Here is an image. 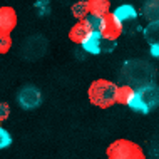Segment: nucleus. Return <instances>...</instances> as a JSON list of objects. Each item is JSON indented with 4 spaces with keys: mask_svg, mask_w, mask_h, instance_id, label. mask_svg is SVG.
I'll return each instance as SVG.
<instances>
[{
    "mask_svg": "<svg viewBox=\"0 0 159 159\" xmlns=\"http://www.w3.org/2000/svg\"><path fill=\"white\" fill-rule=\"evenodd\" d=\"M116 91H117V85L112 80L96 79L87 89L89 102L99 109H109L111 106L116 104Z\"/></svg>",
    "mask_w": 159,
    "mask_h": 159,
    "instance_id": "nucleus-1",
    "label": "nucleus"
},
{
    "mask_svg": "<svg viewBox=\"0 0 159 159\" xmlns=\"http://www.w3.org/2000/svg\"><path fill=\"white\" fill-rule=\"evenodd\" d=\"M106 156L109 159H144L146 154L139 144L129 139H117L111 143L106 149Z\"/></svg>",
    "mask_w": 159,
    "mask_h": 159,
    "instance_id": "nucleus-2",
    "label": "nucleus"
},
{
    "mask_svg": "<svg viewBox=\"0 0 159 159\" xmlns=\"http://www.w3.org/2000/svg\"><path fill=\"white\" fill-rule=\"evenodd\" d=\"M99 32L102 34L104 40H109V42H114L121 37L122 34V22L117 19L114 14H106L102 17V22H101V29Z\"/></svg>",
    "mask_w": 159,
    "mask_h": 159,
    "instance_id": "nucleus-3",
    "label": "nucleus"
},
{
    "mask_svg": "<svg viewBox=\"0 0 159 159\" xmlns=\"http://www.w3.org/2000/svg\"><path fill=\"white\" fill-rule=\"evenodd\" d=\"M17 101H19V106L24 107V109H35L42 102V94L37 87L27 85V87L20 89L19 96H17Z\"/></svg>",
    "mask_w": 159,
    "mask_h": 159,
    "instance_id": "nucleus-4",
    "label": "nucleus"
},
{
    "mask_svg": "<svg viewBox=\"0 0 159 159\" xmlns=\"http://www.w3.org/2000/svg\"><path fill=\"white\" fill-rule=\"evenodd\" d=\"M17 12L12 7H0V32L12 34L17 27Z\"/></svg>",
    "mask_w": 159,
    "mask_h": 159,
    "instance_id": "nucleus-5",
    "label": "nucleus"
},
{
    "mask_svg": "<svg viewBox=\"0 0 159 159\" xmlns=\"http://www.w3.org/2000/svg\"><path fill=\"white\" fill-rule=\"evenodd\" d=\"M91 32H92V29L87 25L85 20H77V22L70 27V30H69V40L80 45Z\"/></svg>",
    "mask_w": 159,
    "mask_h": 159,
    "instance_id": "nucleus-6",
    "label": "nucleus"
},
{
    "mask_svg": "<svg viewBox=\"0 0 159 159\" xmlns=\"http://www.w3.org/2000/svg\"><path fill=\"white\" fill-rule=\"evenodd\" d=\"M102 40H104L102 34L99 32V30H92L87 37H85V40L80 45L84 47L85 52L97 55V54H101V50H102Z\"/></svg>",
    "mask_w": 159,
    "mask_h": 159,
    "instance_id": "nucleus-7",
    "label": "nucleus"
},
{
    "mask_svg": "<svg viewBox=\"0 0 159 159\" xmlns=\"http://www.w3.org/2000/svg\"><path fill=\"white\" fill-rule=\"evenodd\" d=\"M112 14L117 17V19L121 20L122 24L127 22V20H136V17H137L136 8L132 7V5H129V3H122V5H119V7L112 12Z\"/></svg>",
    "mask_w": 159,
    "mask_h": 159,
    "instance_id": "nucleus-8",
    "label": "nucleus"
},
{
    "mask_svg": "<svg viewBox=\"0 0 159 159\" xmlns=\"http://www.w3.org/2000/svg\"><path fill=\"white\" fill-rule=\"evenodd\" d=\"M127 106L131 107V111H134V112H137V114H144V116L151 111V107H149V104L144 101V97L139 94V91H136L134 97L131 99V102H129Z\"/></svg>",
    "mask_w": 159,
    "mask_h": 159,
    "instance_id": "nucleus-9",
    "label": "nucleus"
},
{
    "mask_svg": "<svg viewBox=\"0 0 159 159\" xmlns=\"http://www.w3.org/2000/svg\"><path fill=\"white\" fill-rule=\"evenodd\" d=\"M89 3V12L96 14L99 17H104L111 12V2L109 0H87Z\"/></svg>",
    "mask_w": 159,
    "mask_h": 159,
    "instance_id": "nucleus-10",
    "label": "nucleus"
},
{
    "mask_svg": "<svg viewBox=\"0 0 159 159\" xmlns=\"http://www.w3.org/2000/svg\"><path fill=\"white\" fill-rule=\"evenodd\" d=\"M136 91L131 87V85H119L117 91H116V102L122 106H127L131 102V99L134 97Z\"/></svg>",
    "mask_w": 159,
    "mask_h": 159,
    "instance_id": "nucleus-11",
    "label": "nucleus"
},
{
    "mask_svg": "<svg viewBox=\"0 0 159 159\" xmlns=\"http://www.w3.org/2000/svg\"><path fill=\"white\" fill-rule=\"evenodd\" d=\"M143 14L149 22L159 20V0H146L143 7Z\"/></svg>",
    "mask_w": 159,
    "mask_h": 159,
    "instance_id": "nucleus-12",
    "label": "nucleus"
},
{
    "mask_svg": "<svg viewBox=\"0 0 159 159\" xmlns=\"http://www.w3.org/2000/svg\"><path fill=\"white\" fill-rule=\"evenodd\" d=\"M144 39L149 44H157L159 42V20H152L144 29Z\"/></svg>",
    "mask_w": 159,
    "mask_h": 159,
    "instance_id": "nucleus-13",
    "label": "nucleus"
},
{
    "mask_svg": "<svg viewBox=\"0 0 159 159\" xmlns=\"http://www.w3.org/2000/svg\"><path fill=\"white\" fill-rule=\"evenodd\" d=\"M70 10H72L74 19L84 20L85 17L89 15V3H87V0H79V2H75L74 5H72Z\"/></svg>",
    "mask_w": 159,
    "mask_h": 159,
    "instance_id": "nucleus-14",
    "label": "nucleus"
},
{
    "mask_svg": "<svg viewBox=\"0 0 159 159\" xmlns=\"http://www.w3.org/2000/svg\"><path fill=\"white\" fill-rule=\"evenodd\" d=\"M139 94L144 97V101L149 104V107H152V106H156L159 104V96H157V89L154 91V94H151V85L149 87H143L139 91Z\"/></svg>",
    "mask_w": 159,
    "mask_h": 159,
    "instance_id": "nucleus-15",
    "label": "nucleus"
},
{
    "mask_svg": "<svg viewBox=\"0 0 159 159\" xmlns=\"http://www.w3.org/2000/svg\"><path fill=\"white\" fill-rule=\"evenodd\" d=\"M10 47H12V37H10V34L0 32V55L7 54L8 50H10Z\"/></svg>",
    "mask_w": 159,
    "mask_h": 159,
    "instance_id": "nucleus-16",
    "label": "nucleus"
},
{
    "mask_svg": "<svg viewBox=\"0 0 159 159\" xmlns=\"http://www.w3.org/2000/svg\"><path fill=\"white\" fill-rule=\"evenodd\" d=\"M85 22H87V25L92 29V30H99L101 29V22H102V17H99V15H96V14H91L89 12V15L85 17Z\"/></svg>",
    "mask_w": 159,
    "mask_h": 159,
    "instance_id": "nucleus-17",
    "label": "nucleus"
},
{
    "mask_svg": "<svg viewBox=\"0 0 159 159\" xmlns=\"http://www.w3.org/2000/svg\"><path fill=\"white\" fill-rule=\"evenodd\" d=\"M10 144H12V137H10V134H8L5 129L0 126V149H5V148H8Z\"/></svg>",
    "mask_w": 159,
    "mask_h": 159,
    "instance_id": "nucleus-18",
    "label": "nucleus"
},
{
    "mask_svg": "<svg viewBox=\"0 0 159 159\" xmlns=\"http://www.w3.org/2000/svg\"><path fill=\"white\" fill-rule=\"evenodd\" d=\"M8 116H10V106L7 104V102H0V121H5L8 119Z\"/></svg>",
    "mask_w": 159,
    "mask_h": 159,
    "instance_id": "nucleus-19",
    "label": "nucleus"
},
{
    "mask_svg": "<svg viewBox=\"0 0 159 159\" xmlns=\"http://www.w3.org/2000/svg\"><path fill=\"white\" fill-rule=\"evenodd\" d=\"M151 55L152 57H159V42L157 44H151Z\"/></svg>",
    "mask_w": 159,
    "mask_h": 159,
    "instance_id": "nucleus-20",
    "label": "nucleus"
},
{
    "mask_svg": "<svg viewBox=\"0 0 159 159\" xmlns=\"http://www.w3.org/2000/svg\"><path fill=\"white\" fill-rule=\"evenodd\" d=\"M0 126H2V121H0Z\"/></svg>",
    "mask_w": 159,
    "mask_h": 159,
    "instance_id": "nucleus-21",
    "label": "nucleus"
}]
</instances>
